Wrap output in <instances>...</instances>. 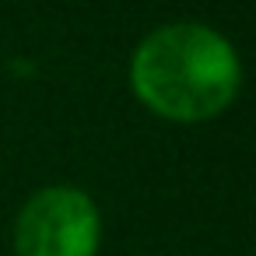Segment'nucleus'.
Listing matches in <instances>:
<instances>
[{
  "label": "nucleus",
  "instance_id": "obj_1",
  "mask_svg": "<svg viewBox=\"0 0 256 256\" xmlns=\"http://www.w3.org/2000/svg\"><path fill=\"white\" fill-rule=\"evenodd\" d=\"M130 84L154 116L204 123L235 102L242 60L218 28L176 22L140 39L130 56Z\"/></svg>",
  "mask_w": 256,
  "mask_h": 256
},
{
  "label": "nucleus",
  "instance_id": "obj_2",
  "mask_svg": "<svg viewBox=\"0 0 256 256\" xmlns=\"http://www.w3.org/2000/svg\"><path fill=\"white\" fill-rule=\"evenodd\" d=\"M102 214L95 200L67 182L36 190L14 218L18 256H95Z\"/></svg>",
  "mask_w": 256,
  "mask_h": 256
}]
</instances>
